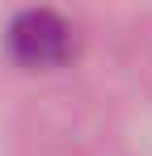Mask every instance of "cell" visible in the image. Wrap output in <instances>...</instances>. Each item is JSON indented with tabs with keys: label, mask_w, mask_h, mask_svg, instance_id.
Segmentation results:
<instances>
[{
	"label": "cell",
	"mask_w": 152,
	"mask_h": 156,
	"mask_svg": "<svg viewBox=\"0 0 152 156\" xmlns=\"http://www.w3.org/2000/svg\"><path fill=\"white\" fill-rule=\"evenodd\" d=\"M4 47L13 55V63H21V68H63L76 55L80 38H76V26L63 13L21 9L4 30Z\"/></svg>",
	"instance_id": "obj_1"
}]
</instances>
